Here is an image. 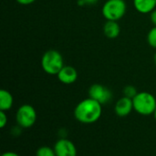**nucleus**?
<instances>
[{"mask_svg":"<svg viewBox=\"0 0 156 156\" xmlns=\"http://www.w3.org/2000/svg\"><path fill=\"white\" fill-rule=\"evenodd\" d=\"M5 112L6 111L0 110V128H2V129H4L6 126L7 121H8V118H7V115Z\"/></svg>","mask_w":156,"mask_h":156,"instance_id":"dca6fc26","label":"nucleus"},{"mask_svg":"<svg viewBox=\"0 0 156 156\" xmlns=\"http://www.w3.org/2000/svg\"><path fill=\"white\" fill-rule=\"evenodd\" d=\"M58 79L64 85H71L74 84L78 79V72L77 70L70 65H64L63 68L57 74Z\"/></svg>","mask_w":156,"mask_h":156,"instance_id":"1a4fd4ad","label":"nucleus"},{"mask_svg":"<svg viewBox=\"0 0 156 156\" xmlns=\"http://www.w3.org/2000/svg\"><path fill=\"white\" fill-rule=\"evenodd\" d=\"M121 32V27L118 21L113 20H107L103 26V33L104 35L111 40L116 39Z\"/></svg>","mask_w":156,"mask_h":156,"instance_id":"9b49d317","label":"nucleus"},{"mask_svg":"<svg viewBox=\"0 0 156 156\" xmlns=\"http://www.w3.org/2000/svg\"><path fill=\"white\" fill-rule=\"evenodd\" d=\"M99 0H79L78 4L80 6H86V5H94Z\"/></svg>","mask_w":156,"mask_h":156,"instance_id":"f3484780","label":"nucleus"},{"mask_svg":"<svg viewBox=\"0 0 156 156\" xmlns=\"http://www.w3.org/2000/svg\"><path fill=\"white\" fill-rule=\"evenodd\" d=\"M89 97L98 101L101 105H105L112 100V93L105 86L94 84L89 89Z\"/></svg>","mask_w":156,"mask_h":156,"instance_id":"423d86ee","label":"nucleus"},{"mask_svg":"<svg viewBox=\"0 0 156 156\" xmlns=\"http://www.w3.org/2000/svg\"><path fill=\"white\" fill-rule=\"evenodd\" d=\"M150 19L154 26H156V8L150 13Z\"/></svg>","mask_w":156,"mask_h":156,"instance_id":"6ab92c4d","label":"nucleus"},{"mask_svg":"<svg viewBox=\"0 0 156 156\" xmlns=\"http://www.w3.org/2000/svg\"><path fill=\"white\" fill-rule=\"evenodd\" d=\"M147 42L152 47L156 49V26H154L147 34Z\"/></svg>","mask_w":156,"mask_h":156,"instance_id":"4468645a","label":"nucleus"},{"mask_svg":"<svg viewBox=\"0 0 156 156\" xmlns=\"http://www.w3.org/2000/svg\"><path fill=\"white\" fill-rule=\"evenodd\" d=\"M36 156H57L54 148H51L49 146H41L39 147L37 152Z\"/></svg>","mask_w":156,"mask_h":156,"instance_id":"ddd939ff","label":"nucleus"},{"mask_svg":"<svg viewBox=\"0 0 156 156\" xmlns=\"http://www.w3.org/2000/svg\"><path fill=\"white\" fill-rule=\"evenodd\" d=\"M64 65L63 56L57 50H48L41 57V67L48 74L57 75Z\"/></svg>","mask_w":156,"mask_h":156,"instance_id":"f03ea898","label":"nucleus"},{"mask_svg":"<svg viewBox=\"0 0 156 156\" xmlns=\"http://www.w3.org/2000/svg\"><path fill=\"white\" fill-rule=\"evenodd\" d=\"M126 9L125 0H107L102 6L101 13L106 20L118 21L124 17Z\"/></svg>","mask_w":156,"mask_h":156,"instance_id":"20e7f679","label":"nucleus"},{"mask_svg":"<svg viewBox=\"0 0 156 156\" xmlns=\"http://www.w3.org/2000/svg\"><path fill=\"white\" fill-rule=\"evenodd\" d=\"M102 115V105L91 97L79 102L74 109L75 119L82 124H93Z\"/></svg>","mask_w":156,"mask_h":156,"instance_id":"f257e3e1","label":"nucleus"},{"mask_svg":"<svg viewBox=\"0 0 156 156\" xmlns=\"http://www.w3.org/2000/svg\"><path fill=\"white\" fill-rule=\"evenodd\" d=\"M1 156H20L19 154H17L16 153H15V152H11V151H9V152H5V153H4V154H2V155Z\"/></svg>","mask_w":156,"mask_h":156,"instance_id":"aec40b11","label":"nucleus"},{"mask_svg":"<svg viewBox=\"0 0 156 156\" xmlns=\"http://www.w3.org/2000/svg\"><path fill=\"white\" fill-rule=\"evenodd\" d=\"M18 4L20 5H23V6H28V5H31L33 3H35L37 0H16Z\"/></svg>","mask_w":156,"mask_h":156,"instance_id":"a211bd4d","label":"nucleus"},{"mask_svg":"<svg viewBox=\"0 0 156 156\" xmlns=\"http://www.w3.org/2000/svg\"><path fill=\"white\" fill-rule=\"evenodd\" d=\"M53 148L57 156H77L78 154L74 143L65 137L58 139Z\"/></svg>","mask_w":156,"mask_h":156,"instance_id":"0eeeda50","label":"nucleus"},{"mask_svg":"<svg viewBox=\"0 0 156 156\" xmlns=\"http://www.w3.org/2000/svg\"><path fill=\"white\" fill-rule=\"evenodd\" d=\"M37 119V111L33 106L24 104L20 106L16 113V120L22 129H28L34 126Z\"/></svg>","mask_w":156,"mask_h":156,"instance_id":"39448f33","label":"nucleus"},{"mask_svg":"<svg viewBox=\"0 0 156 156\" xmlns=\"http://www.w3.org/2000/svg\"><path fill=\"white\" fill-rule=\"evenodd\" d=\"M133 6L141 14H150L156 8V0H133Z\"/></svg>","mask_w":156,"mask_h":156,"instance_id":"9d476101","label":"nucleus"},{"mask_svg":"<svg viewBox=\"0 0 156 156\" xmlns=\"http://www.w3.org/2000/svg\"><path fill=\"white\" fill-rule=\"evenodd\" d=\"M154 120H155V121H156V108H155V110H154Z\"/></svg>","mask_w":156,"mask_h":156,"instance_id":"4be33fe9","label":"nucleus"},{"mask_svg":"<svg viewBox=\"0 0 156 156\" xmlns=\"http://www.w3.org/2000/svg\"><path fill=\"white\" fill-rule=\"evenodd\" d=\"M133 110V102L132 98L122 97H121L114 106V112L118 117L124 118L131 114Z\"/></svg>","mask_w":156,"mask_h":156,"instance_id":"6e6552de","label":"nucleus"},{"mask_svg":"<svg viewBox=\"0 0 156 156\" xmlns=\"http://www.w3.org/2000/svg\"><path fill=\"white\" fill-rule=\"evenodd\" d=\"M133 110L142 116L153 115L156 108L155 97L149 92H138L133 98Z\"/></svg>","mask_w":156,"mask_h":156,"instance_id":"7ed1b4c3","label":"nucleus"},{"mask_svg":"<svg viewBox=\"0 0 156 156\" xmlns=\"http://www.w3.org/2000/svg\"><path fill=\"white\" fill-rule=\"evenodd\" d=\"M154 63H155L156 65V52L154 53Z\"/></svg>","mask_w":156,"mask_h":156,"instance_id":"412c9836","label":"nucleus"},{"mask_svg":"<svg viewBox=\"0 0 156 156\" xmlns=\"http://www.w3.org/2000/svg\"><path fill=\"white\" fill-rule=\"evenodd\" d=\"M14 104V98L11 93L5 89L0 91V110L8 111L12 108Z\"/></svg>","mask_w":156,"mask_h":156,"instance_id":"f8f14e48","label":"nucleus"},{"mask_svg":"<svg viewBox=\"0 0 156 156\" xmlns=\"http://www.w3.org/2000/svg\"><path fill=\"white\" fill-rule=\"evenodd\" d=\"M122 93H123V96H124V97L133 99V98L138 94V91H137L136 87L133 86H126L123 88Z\"/></svg>","mask_w":156,"mask_h":156,"instance_id":"2eb2a0df","label":"nucleus"}]
</instances>
